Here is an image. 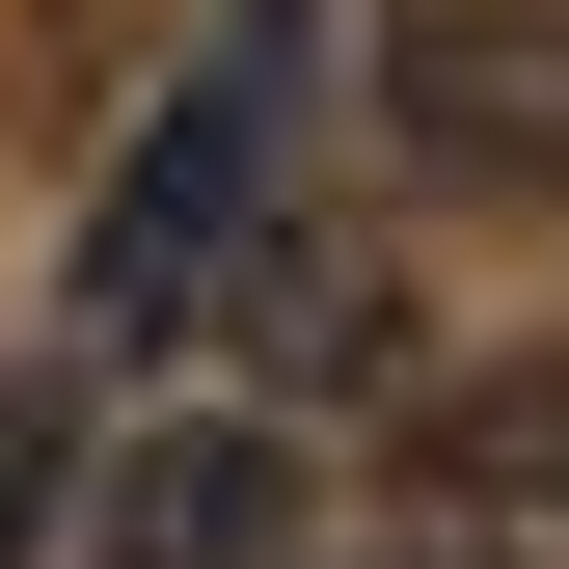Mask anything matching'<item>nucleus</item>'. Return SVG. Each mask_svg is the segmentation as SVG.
I'll return each mask as SVG.
<instances>
[{"label": "nucleus", "instance_id": "nucleus-1", "mask_svg": "<svg viewBox=\"0 0 569 569\" xmlns=\"http://www.w3.org/2000/svg\"><path fill=\"white\" fill-rule=\"evenodd\" d=\"M244 244H271V54H244V82H190V109L109 163V218H82V352L218 326V299H244Z\"/></svg>", "mask_w": 569, "mask_h": 569}, {"label": "nucleus", "instance_id": "nucleus-2", "mask_svg": "<svg viewBox=\"0 0 569 569\" xmlns=\"http://www.w3.org/2000/svg\"><path fill=\"white\" fill-rule=\"evenodd\" d=\"M380 136H407V190H461V218H569V28L542 0H435V28L380 54Z\"/></svg>", "mask_w": 569, "mask_h": 569}, {"label": "nucleus", "instance_id": "nucleus-3", "mask_svg": "<svg viewBox=\"0 0 569 569\" xmlns=\"http://www.w3.org/2000/svg\"><path fill=\"white\" fill-rule=\"evenodd\" d=\"M271 542H299V407H271V380L82 461V569H271Z\"/></svg>", "mask_w": 569, "mask_h": 569}, {"label": "nucleus", "instance_id": "nucleus-4", "mask_svg": "<svg viewBox=\"0 0 569 569\" xmlns=\"http://www.w3.org/2000/svg\"><path fill=\"white\" fill-rule=\"evenodd\" d=\"M435 516L461 542H516V569H569V352H488V380H435Z\"/></svg>", "mask_w": 569, "mask_h": 569}, {"label": "nucleus", "instance_id": "nucleus-5", "mask_svg": "<svg viewBox=\"0 0 569 569\" xmlns=\"http://www.w3.org/2000/svg\"><path fill=\"white\" fill-rule=\"evenodd\" d=\"M380 244H271V380H380Z\"/></svg>", "mask_w": 569, "mask_h": 569}, {"label": "nucleus", "instance_id": "nucleus-6", "mask_svg": "<svg viewBox=\"0 0 569 569\" xmlns=\"http://www.w3.org/2000/svg\"><path fill=\"white\" fill-rule=\"evenodd\" d=\"M0 569H82V407H54V380L0 407Z\"/></svg>", "mask_w": 569, "mask_h": 569}, {"label": "nucleus", "instance_id": "nucleus-7", "mask_svg": "<svg viewBox=\"0 0 569 569\" xmlns=\"http://www.w3.org/2000/svg\"><path fill=\"white\" fill-rule=\"evenodd\" d=\"M352 569H516V542H461V516H435V542H352Z\"/></svg>", "mask_w": 569, "mask_h": 569}]
</instances>
